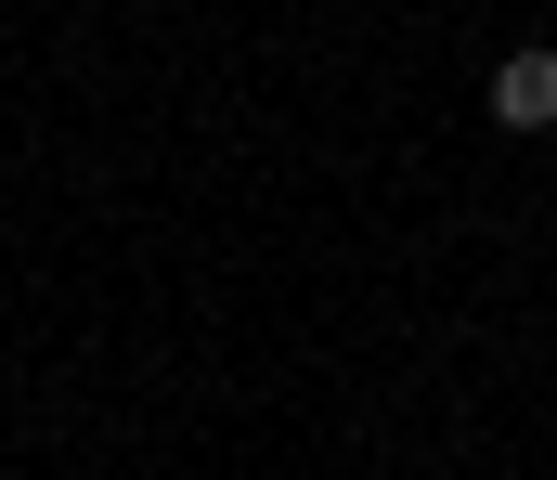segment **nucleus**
<instances>
[{"label": "nucleus", "instance_id": "f257e3e1", "mask_svg": "<svg viewBox=\"0 0 557 480\" xmlns=\"http://www.w3.org/2000/svg\"><path fill=\"white\" fill-rule=\"evenodd\" d=\"M493 118H506V131H557V52L545 39L493 65Z\"/></svg>", "mask_w": 557, "mask_h": 480}]
</instances>
